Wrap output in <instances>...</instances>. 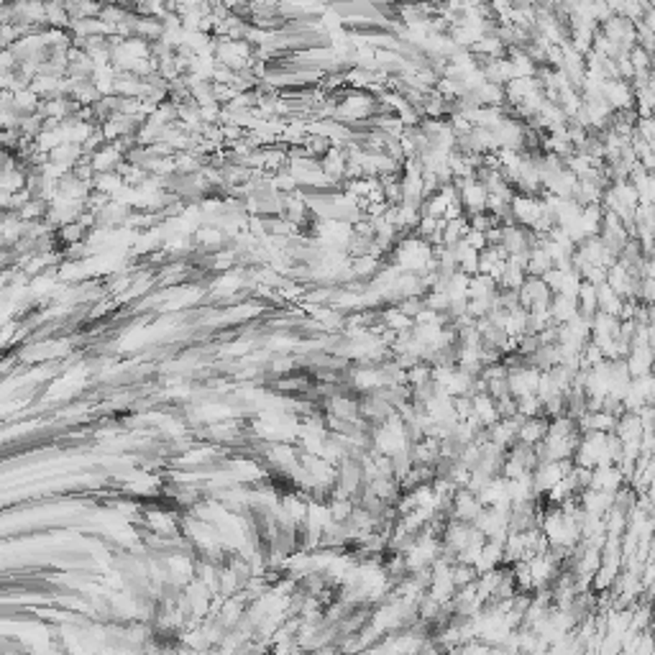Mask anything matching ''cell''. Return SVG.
<instances>
[{
  "label": "cell",
  "instance_id": "1",
  "mask_svg": "<svg viewBox=\"0 0 655 655\" xmlns=\"http://www.w3.org/2000/svg\"><path fill=\"white\" fill-rule=\"evenodd\" d=\"M482 509H484L482 502H479V497H476L474 492H468V489H458V492L453 494V499H451L448 517L451 520L466 522V525H474V520L479 517Z\"/></svg>",
  "mask_w": 655,
  "mask_h": 655
},
{
  "label": "cell",
  "instance_id": "2",
  "mask_svg": "<svg viewBox=\"0 0 655 655\" xmlns=\"http://www.w3.org/2000/svg\"><path fill=\"white\" fill-rule=\"evenodd\" d=\"M545 433H548V420H545L543 415H538V417H528V420L520 422V430H517V443L535 448L538 443H543Z\"/></svg>",
  "mask_w": 655,
  "mask_h": 655
},
{
  "label": "cell",
  "instance_id": "3",
  "mask_svg": "<svg viewBox=\"0 0 655 655\" xmlns=\"http://www.w3.org/2000/svg\"><path fill=\"white\" fill-rule=\"evenodd\" d=\"M471 405H474V417L479 420L484 430L492 428L497 420H499V412H497V402L487 395V392H479V395H471Z\"/></svg>",
  "mask_w": 655,
  "mask_h": 655
},
{
  "label": "cell",
  "instance_id": "4",
  "mask_svg": "<svg viewBox=\"0 0 655 655\" xmlns=\"http://www.w3.org/2000/svg\"><path fill=\"white\" fill-rule=\"evenodd\" d=\"M376 269H379V259H374V256H356V259H351V277L366 279V277L376 274Z\"/></svg>",
  "mask_w": 655,
  "mask_h": 655
}]
</instances>
